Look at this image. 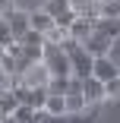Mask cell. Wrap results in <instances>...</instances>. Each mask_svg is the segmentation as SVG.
I'll return each mask as SVG.
<instances>
[{
    "label": "cell",
    "instance_id": "ba28073f",
    "mask_svg": "<svg viewBox=\"0 0 120 123\" xmlns=\"http://www.w3.org/2000/svg\"><path fill=\"white\" fill-rule=\"evenodd\" d=\"M29 29H32V32H41V35H47V32L54 29V19L47 16L41 6H38V10H29Z\"/></svg>",
    "mask_w": 120,
    "mask_h": 123
},
{
    "label": "cell",
    "instance_id": "30bf717a",
    "mask_svg": "<svg viewBox=\"0 0 120 123\" xmlns=\"http://www.w3.org/2000/svg\"><path fill=\"white\" fill-rule=\"evenodd\" d=\"M44 114H47V117H66V98H63V95H47Z\"/></svg>",
    "mask_w": 120,
    "mask_h": 123
},
{
    "label": "cell",
    "instance_id": "9c48e42d",
    "mask_svg": "<svg viewBox=\"0 0 120 123\" xmlns=\"http://www.w3.org/2000/svg\"><path fill=\"white\" fill-rule=\"evenodd\" d=\"M41 10L51 16V19H60L63 13H69V10H73V0H44V3H41Z\"/></svg>",
    "mask_w": 120,
    "mask_h": 123
},
{
    "label": "cell",
    "instance_id": "d6986e66",
    "mask_svg": "<svg viewBox=\"0 0 120 123\" xmlns=\"http://www.w3.org/2000/svg\"><path fill=\"white\" fill-rule=\"evenodd\" d=\"M10 82H13V79L6 76V73H3V69H0V92H3V88H10Z\"/></svg>",
    "mask_w": 120,
    "mask_h": 123
},
{
    "label": "cell",
    "instance_id": "9a60e30c",
    "mask_svg": "<svg viewBox=\"0 0 120 123\" xmlns=\"http://www.w3.org/2000/svg\"><path fill=\"white\" fill-rule=\"evenodd\" d=\"M16 44H22V47H44V35H41V32H32V29H29V32L22 35V38H19Z\"/></svg>",
    "mask_w": 120,
    "mask_h": 123
},
{
    "label": "cell",
    "instance_id": "3957f363",
    "mask_svg": "<svg viewBox=\"0 0 120 123\" xmlns=\"http://www.w3.org/2000/svg\"><path fill=\"white\" fill-rule=\"evenodd\" d=\"M66 98V114L73 117V114H82L88 104H85V95H82V79H76L73 76V85H69V92L63 95Z\"/></svg>",
    "mask_w": 120,
    "mask_h": 123
},
{
    "label": "cell",
    "instance_id": "7402d4cb",
    "mask_svg": "<svg viewBox=\"0 0 120 123\" xmlns=\"http://www.w3.org/2000/svg\"><path fill=\"white\" fill-rule=\"evenodd\" d=\"M3 123H19V120L16 117H3Z\"/></svg>",
    "mask_w": 120,
    "mask_h": 123
},
{
    "label": "cell",
    "instance_id": "ffe728a7",
    "mask_svg": "<svg viewBox=\"0 0 120 123\" xmlns=\"http://www.w3.org/2000/svg\"><path fill=\"white\" fill-rule=\"evenodd\" d=\"M13 3H16V0H0V13H3V10H13Z\"/></svg>",
    "mask_w": 120,
    "mask_h": 123
},
{
    "label": "cell",
    "instance_id": "603a6c76",
    "mask_svg": "<svg viewBox=\"0 0 120 123\" xmlns=\"http://www.w3.org/2000/svg\"><path fill=\"white\" fill-rule=\"evenodd\" d=\"M98 3H111V0H98Z\"/></svg>",
    "mask_w": 120,
    "mask_h": 123
},
{
    "label": "cell",
    "instance_id": "4fadbf2b",
    "mask_svg": "<svg viewBox=\"0 0 120 123\" xmlns=\"http://www.w3.org/2000/svg\"><path fill=\"white\" fill-rule=\"evenodd\" d=\"M13 44H16V35H13V29H10V22L0 16V47H6V51H10Z\"/></svg>",
    "mask_w": 120,
    "mask_h": 123
},
{
    "label": "cell",
    "instance_id": "ac0fdd59",
    "mask_svg": "<svg viewBox=\"0 0 120 123\" xmlns=\"http://www.w3.org/2000/svg\"><path fill=\"white\" fill-rule=\"evenodd\" d=\"M35 123H63V117H47V114H44V111H41V114H38V120H35Z\"/></svg>",
    "mask_w": 120,
    "mask_h": 123
},
{
    "label": "cell",
    "instance_id": "5bb4252c",
    "mask_svg": "<svg viewBox=\"0 0 120 123\" xmlns=\"http://www.w3.org/2000/svg\"><path fill=\"white\" fill-rule=\"evenodd\" d=\"M38 114H41V111H35V107H29V104H19L13 117H16L19 123H35V120H38Z\"/></svg>",
    "mask_w": 120,
    "mask_h": 123
},
{
    "label": "cell",
    "instance_id": "8fae6325",
    "mask_svg": "<svg viewBox=\"0 0 120 123\" xmlns=\"http://www.w3.org/2000/svg\"><path fill=\"white\" fill-rule=\"evenodd\" d=\"M16 107H19V98L10 88H3V92H0V117H13Z\"/></svg>",
    "mask_w": 120,
    "mask_h": 123
},
{
    "label": "cell",
    "instance_id": "277c9868",
    "mask_svg": "<svg viewBox=\"0 0 120 123\" xmlns=\"http://www.w3.org/2000/svg\"><path fill=\"white\" fill-rule=\"evenodd\" d=\"M82 95H85V104L92 107V104H101V101H107V95H104V82L98 79V76H88V79H82Z\"/></svg>",
    "mask_w": 120,
    "mask_h": 123
},
{
    "label": "cell",
    "instance_id": "44dd1931",
    "mask_svg": "<svg viewBox=\"0 0 120 123\" xmlns=\"http://www.w3.org/2000/svg\"><path fill=\"white\" fill-rule=\"evenodd\" d=\"M6 54H10V51H6V47H0V63H3V60H6Z\"/></svg>",
    "mask_w": 120,
    "mask_h": 123
},
{
    "label": "cell",
    "instance_id": "2e32d148",
    "mask_svg": "<svg viewBox=\"0 0 120 123\" xmlns=\"http://www.w3.org/2000/svg\"><path fill=\"white\" fill-rule=\"evenodd\" d=\"M104 95L107 98H120V76L111 79V82H104Z\"/></svg>",
    "mask_w": 120,
    "mask_h": 123
},
{
    "label": "cell",
    "instance_id": "d4e9b609",
    "mask_svg": "<svg viewBox=\"0 0 120 123\" xmlns=\"http://www.w3.org/2000/svg\"><path fill=\"white\" fill-rule=\"evenodd\" d=\"M0 16H3V13H0Z\"/></svg>",
    "mask_w": 120,
    "mask_h": 123
},
{
    "label": "cell",
    "instance_id": "7a4b0ae2",
    "mask_svg": "<svg viewBox=\"0 0 120 123\" xmlns=\"http://www.w3.org/2000/svg\"><path fill=\"white\" fill-rule=\"evenodd\" d=\"M111 41H114V38H111L107 32H101L98 25H95V32H92V35L82 41V47H85V51H88L92 57H107V51H111Z\"/></svg>",
    "mask_w": 120,
    "mask_h": 123
},
{
    "label": "cell",
    "instance_id": "52a82bcc",
    "mask_svg": "<svg viewBox=\"0 0 120 123\" xmlns=\"http://www.w3.org/2000/svg\"><path fill=\"white\" fill-rule=\"evenodd\" d=\"M95 76H98L101 82H111L120 76V63L111 60V57H95Z\"/></svg>",
    "mask_w": 120,
    "mask_h": 123
},
{
    "label": "cell",
    "instance_id": "5b68a950",
    "mask_svg": "<svg viewBox=\"0 0 120 123\" xmlns=\"http://www.w3.org/2000/svg\"><path fill=\"white\" fill-rule=\"evenodd\" d=\"M3 19L10 22V29H13V35H16V41L29 32V10H3Z\"/></svg>",
    "mask_w": 120,
    "mask_h": 123
},
{
    "label": "cell",
    "instance_id": "e0dca14e",
    "mask_svg": "<svg viewBox=\"0 0 120 123\" xmlns=\"http://www.w3.org/2000/svg\"><path fill=\"white\" fill-rule=\"evenodd\" d=\"M107 57H111V60H117V63H120V35H117V38H114V41H111V51H107Z\"/></svg>",
    "mask_w": 120,
    "mask_h": 123
},
{
    "label": "cell",
    "instance_id": "7c38bea8",
    "mask_svg": "<svg viewBox=\"0 0 120 123\" xmlns=\"http://www.w3.org/2000/svg\"><path fill=\"white\" fill-rule=\"evenodd\" d=\"M69 85H73V76H54L47 82V95H66Z\"/></svg>",
    "mask_w": 120,
    "mask_h": 123
},
{
    "label": "cell",
    "instance_id": "8992f818",
    "mask_svg": "<svg viewBox=\"0 0 120 123\" xmlns=\"http://www.w3.org/2000/svg\"><path fill=\"white\" fill-rule=\"evenodd\" d=\"M95 25H98V19H88V16H76L66 35H69V38H76V41L82 44V41H85V38H88V35L95 32Z\"/></svg>",
    "mask_w": 120,
    "mask_h": 123
},
{
    "label": "cell",
    "instance_id": "cb8c5ba5",
    "mask_svg": "<svg viewBox=\"0 0 120 123\" xmlns=\"http://www.w3.org/2000/svg\"><path fill=\"white\" fill-rule=\"evenodd\" d=\"M0 123H3V117H0Z\"/></svg>",
    "mask_w": 120,
    "mask_h": 123
},
{
    "label": "cell",
    "instance_id": "6da1fadb",
    "mask_svg": "<svg viewBox=\"0 0 120 123\" xmlns=\"http://www.w3.org/2000/svg\"><path fill=\"white\" fill-rule=\"evenodd\" d=\"M41 63L47 66L51 79H54V76H73V73H69V57H66V51H63L60 44H44Z\"/></svg>",
    "mask_w": 120,
    "mask_h": 123
}]
</instances>
